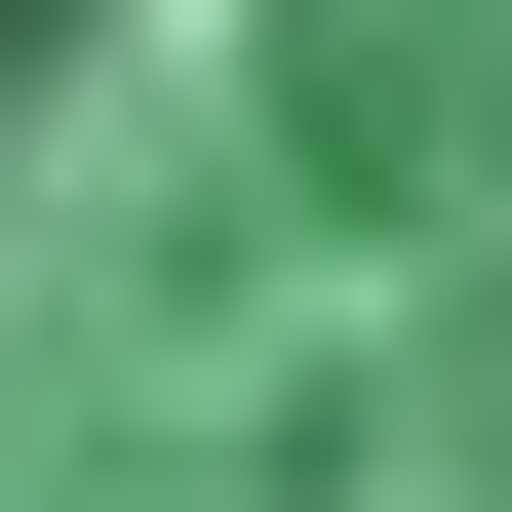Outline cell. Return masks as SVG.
<instances>
[{"label":"cell","instance_id":"6da1fadb","mask_svg":"<svg viewBox=\"0 0 512 512\" xmlns=\"http://www.w3.org/2000/svg\"><path fill=\"white\" fill-rule=\"evenodd\" d=\"M0 512H512V0H0Z\"/></svg>","mask_w":512,"mask_h":512}]
</instances>
